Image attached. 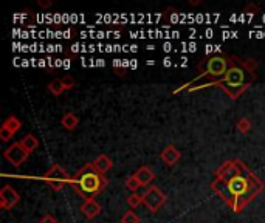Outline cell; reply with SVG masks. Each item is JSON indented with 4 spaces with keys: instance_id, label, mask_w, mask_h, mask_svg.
<instances>
[{
    "instance_id": "cell-3",
    "label": "cell",
    "mask_w": 265,
    "mask_h": 223,
    "mask_svg": "<svg viewBox=\"0 0 265 223\" xmlns=\"http://www.w3.org/2000/svg\"><path fill=\"white\" fill-rule=\"evenodd\" d=\"M70 185L75 189V192L79 194L86 201V200L95 198L96 195L103 192L104 188L107 186V180L104 175L98 174L92 168V163H87L72 177Z\"/></svg>"
},
{
    "instance_id": "cell-1",
    "label": "cell",
    "mask_w": 265,
    "mask_h": 223,
    "mask_svg": "<svg viewBox=\"0 0 265 223\" xmlns=\"http://www.w3.org/2000/svg\"><path fill=\"white\" fill-rule=\"evenodd\" d=\"M211 189L234 212H240L263 191V181L242 160H228L214 172Z\"/></svg>"
},
{
    "instance_id": "cell-4",
    "label": "cell",
    "mask_w": 265,
    "mask_h": 223,
    "mask_svg": "<svg viewBox=\"0 0 265 223\" xmlns=\"http://www.w3.org/2000/svg\"><path fill=\"white\" fill-rule=\"evenodd\" d=\"M42 180L53 189V191H62L67 185L72 183L70 174L60 166V165H53L42 177Z\"/></svg>"
},
{
    "instance_id": "cell-16",
    "label": "cell",
    "mask_w": 265,
    "mask_h": 223,
    "mask_svg": "<svg viewBox=\"0 0 265 223\" xmlns=\"http://www.w3.org/2000/svg\"><path fill=\"white\" fill-rule=\"evenodd\" d=\"M236 127H237V130L240 132V133H248L250 130H251V121L248 119V118H240L239 121H237V124H236Z\"/></svg>"
},
{
    "instance_id": "cell-8",
    "label": "cell",
    "mask_w": 265,
    "mask_h": 223,
    "mask_svg": "<svg viewBox=\"0 0 265 223\" xmlns=\"http://www.w3.org/2000/svg\"><path fill=\"white\" fill-rule=\"evenodd\" d=\"M160 158H161V161H163V163H165V165H168V166H174V165H177L178 161H180L181 154H180V151H178L174 144H169V146H166L165 149L161 151Z\"/></svg>"
},
{
    "instance_id": "cell-14",
    "label": "cell",
    "mask_w": 265,
    "mask_h": 223,
    "mask_svg": "<svg viewBox=\"0 0 265 223\" xmlns=\"http://www.w3.org/2000/svg\"><path fill=\"white\" fill-rule=\"evenodd\" d=\"M20 143H22V146L31 154V152H34L37 147H39V139L33 135V133H28V135H25L22 139H20Z\"/></svg>"
},
{
    "instance_id": "cell-19",
    "label": "cell",
    "mask_w": 265,
    "mask_h": 223,
    "mask_svg": "<svg viewBox=\"0 0 265 223\" xmlns=\"http://www.w3.org/2000/svg\"><path fill=\"white\" fill-rule=\"evenodd\" d=\"M242 65H243V68H245L248 73L254 75V71H256V68H257V60L253 59V57L243 59V60H242Z\"/></svg>"
},
{
    "instance_id": "cell-25",
    "label": "cell",
    "mask_w": 265,
    "mask_h": 223,
    "mask_svg": "<svg viewBox=\"0 0 265 223\" xmlns=\"http://www.w3.org/2000/svg\"><path fill=\"white\" fill-rule=\"evenodd\" d=\"M37 5H39L40 8H50V7H51V2H50V0H48V2H42V0H39Z\"/></svg>"
},
{
    "instance_id": "cell-5",
    "label": "cell",
    "mask_w": 265,
    "mask_h": 223,
    "mask_svg": "<svg viewBox=\"0 0 265 223\" xmlns=\"http://www.w3.org/2000/svg\"><path fill=\"white\" fill-rule=\"evenodd\" d=\"M141 195H143V205H145L151 212H157L166 203V194L157 186H149Z\"/></svg>"
},
{
    "instance_id": "cell-21",
    "label": "cell",
    "mask_w": 265,
    "mask_h": 223,
    "mask_svg": "<svg viewBox=\"0 0 265 223\" xmlns=\"http://www.w3.org/2000/svg\"><path fill=\"white\" fill-rule=\"evenodd\" d=\"M62 84H64V87H65V90H72L73 87H75V79L72 78V76H64L62 78Z\"/></svg>"
},
{
    "instance_id": "cell-6",
    "label": "cell",
    "mask_w": 265,
    "mask_h": 223,
    "mask_svg": "<svg viewBox=\"0 0 265 223\" xmlns=\"http://www.w3.org/2000/svg\"><path fill=\"white\" fill-rule=\"evenodd\" d=\"M4 157H5L7 161H10V163L14 168H20L28 160L30 152L22 146V143H20V141H17V143H13L10 147L5 149Z\"/></svg>"
},
{
    "instance_id": "cell-23",
    "label": "cell",
    "mask_w": 265,
    "mask_h": 223,
    "mask_svg": "<svg viewBox=\"0 0 265 223\" xmlns=\"http://www.w3.org/2000/svg\"><path fill=\"white\" fill-rule=\"evenodd\" d=\"M13 136H14V135H13L11 132H8V130L4 129V127H0V138H2V141H10Z\"/></svg>"
},
{
    "instance_id": "cell-15",
    "label": "cell",
    "mask_w": 265,
    "mask_h": 223,
    "mask_svg": "<svg viewBox=\"0 0 265 223\" xmlns=\"http://www.w3.org/2000/svg\"><path fill=\"white\" fill-rule=\"evenodd\" d=\"M48 92H50L51 95H54V96H59V95H62L64 92H67L65 87H64V84H62V79H54V81H51V83L48 84Z\"/></svg>"
},
{
    "instance_id": "cell-11",
    "label": "cell",
    "mask_w": 265,
    "mask_h": 223,
    "mask_svg": "<svg viewBox=\"0 0 265 223\" xmlns=\"http://www.w3.org/2000/svg\"><path fill=\"white\" fill-rule=\"evenodd\" d=\"M134 175L137 177V180L140 181L141 186H148V188L151 186V183L155 180V174H154V171L149 166H141Z\"/></svg>"
},
{
    "instance_id": "cell-13",
    "label": "cell",
    "mask_w": 265,
    "mask_h": 223,
    "mask_svg": "<svg viewBox=\"0 0 265 223\" xmlns=\"http://www.w3.org/2000/svg\"><path fill=\"white\" fill-rule=\"evenodd\" d=\"M60 124H62L64 129H67V130H75V129L78 127V124H79V118H78L75 113L67 112V113L62 116V119H60Z\"/></svg>"
},
{
    "instance_id": "cell-2",
    "label": "cell",
    "mask_w": 265,
    "mask_h": 223,
    "mask_svg": "<svg viewBox=\"0 0 265 223\" xmlns=\"http://www.w3.org/2000/svg\"><path fill=\"white\" fill-rule=\"evenodd\" d=\"M231 57V65L227 71V75L222 79H219L217 83H214L211 87H219L225 92L231 99H237L243 92H247L250 86L254 83L256 75L248 73L242 65V60L236 56Z\"/></svg>"
},
{
    "instance_id": "cell-22",
    "label": "cell",
    "mask_w": 265,
    "mask_h": 223,
    "mask_svg": "<svg viewBox=\"0 0 265 223\" xmlns=\"http://www.w3.org/2000/svg\"><path fill=\"white\" fill-rule=\"evenodd\" d=\"M243 13H250V14H256V13H259V7L256 5V4H248L245 8H243Z\"/></svg>"
},
{
    "instance_id": "cell-17",
    "label": "cell",
    "mask_w": 265,
    "mask_h": 223,
    "mask_svg": "<svg viewBox=\"0 0 265 223\" xmlns=\"http://www.w3.org/2000/svg\"><path fill=\"white\" fill-rule=\"evenodd\" d=\"M126 188L132 192V194H137V191L141 188V185H140V181L137 180V177L135 175H130V177H127L126 178Z\"/></svg>"
},
{
    "instance_id": "cell-9",
    "label": "cell",
    "mask_w": 265,
    "mask_h": 223,
    "mask_svg": "<svg viewBox=\"0 0 265 223\" xmlns=\"http://www.w3.org/2000/svg\"><path fill=\"white\" fill-rule=\"evenodd\" d=\"M112 166H113V161H112V158L107 157L106 154H101L99 157H96V158L92 161V168H93L98 174H101V175H104L106 172H109V171L112 169Z\"/></svg>"
},
{
    "instance_id": "cell-20",
    "label": "cell",
    "mask_w": 265,
    "mask_h": 223,
    "mask_svg": "<svg viewBox=\"0 0 265 223\" xmlns=\"http://www.w3.org/2000/svg\"><path fill=\"white\" fill-rule=\"evenodd\" d=\"M121 223H140V217L134 211H127L121 217Z\"/></svg>"
},
{
    "instance_id": "cell-7",
    "label": "cell",
    "mask_w": 265,
    "mask_h": 223,
    "mask_svg": "<svg viewBox=\"0 0 265 223\" xmlns=\"http://www.w3.org/2000/svg\"><path fill=\"white\" fill-rule=\"evenodd\" d=\"M19 201H20V195L11 186H4L0 189V208L2 209L10 211L19 203Z\"/></svg>"
},
{
    "instance_id": "cell-18",
    "label": "cell",
    "mask_w": 265,
    "mask_h": 223,
    "mask_svg": "<svg viewBox=\"0 0 265 223\" xmlns=\"http://www.w3.org/2000/svg\"><path fill=\"white\" fill-rule=\"evenodd\" d=\"M127 205L132 208V209H137L140 205H143V195H140L138 192L137 194H130L127 197Z\"/></svg>"
},
{
    "instance_id": "cell-10",
    "label": "cell",
    "mask_w": 265,
    "mask_h": 223,
    "mask_svg": "<svg viewBox=\"0 0 265 223\" xmlns=\"http://www.w3.org/2000/svg\"><path fill=\"white\" fill-rule=\"evenodd\" d=\"M81 212H83L87 218H95V217H98L99 215V212H101V206H99V203L95 200V198H90V200H86L83 205H81Z\"/></svg>"
},
{
    "instance_id": "cell-24",
    "label": "cell",
    "mask_w": 265,
    "mask_h": 223,
    "mask_svg": "<svg viewBox=\"0 0 265 223\" xmlns=\"http://www.w3.org/2000/svg\"><path fill=\"white\" fill-rule=\"evenodd\" d=\"M37 223H59V221H57L51 214H47V215H44L42 218H40Z\"/></svg>"
},
{
    "instance_id": "cell-12",
    "label": "cell",
    "mask_w": 265,
    "mask_h": 223,
    "mask_svg": "<svg viewBox=\"0 0 265 223\" xmlns=\"http://www.w3.org/2000/svg\"><path fill=\"white\" fill-rule=\"evenodd\" d=\"M4 129H7L8 132H11L13 135H16L20 129H22V123H20V119L16 118L14 115L8 116L5 121H4V124H2Z\"/></svg>"
}]
</instances>
